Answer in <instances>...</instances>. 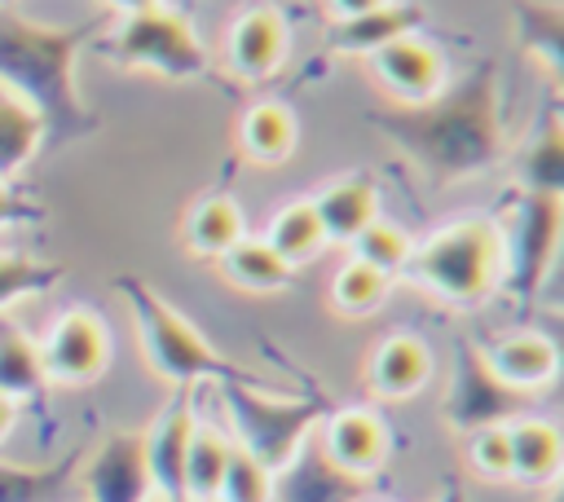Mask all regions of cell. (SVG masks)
<instances>
[{"instance_id":"1","label":"cell","mask_w":564,"mask_h":502,"mask_svg":"<svg viewBox=\"0 0 564 502\" xmlns=\"http://www.w3.org/2000/svg\"><path fill=\"white\" fill-rule=\"evenodd\" d=\"M392 137L419 159V167L432 181H463L498 163L502 137H498V106H494V66H480L458 97L449 84L427 101L401 114V123H388Z\"/></svg>"},{"instance_id":"2","label":"cell","mask_w":564,"mask_h":502,"mask_svg":"<svg viewBox=\"0 0 564 502\" xmlns=\"http://www.w3.org/2000/svg\"><path fill=\"white\" fill-rule=\"evenodd\" d=\"M93 26H44L13 9H0V84L40 110L48 137L88 128L84 97L75 88V53Z\"/></svg>"},{"instance_id":"3","label":"cell","mask_w":564,"mask_h":502,"mask_svg":"<svg viewBox=\"0 0 564 502\" xmlns=\"http://www.w3.org/2000/svg\"><path fill=\"white\" fill-rule=\"evenodd\" d=\"M115 291L132 317L137 330V348L150 365L154 379L172 383V388H216L229 379H251L234 357H225L163 291H154L145 277H115Z\"/></svg>"},{"instance_id":"4","label":"cell","mask_w":564,"mask_h":502,"mask_svg":"<svg viewBox=\"0 0 564 502\" xmlns=\"http://www.w3.org/2000/svg\"><path fill=\"white\" fill-rule=\"evenodd\" d=\"M401 277L449 308L489 304L502 282V242L494 216H454L427 238H414V255Z\"/></svg>"},{"instance_id":"5","label":"cell","mask_w":564,"mask_h":502,"mask_svg":"<svg viewBox=\"0 0 564 502\" xmlns=\"http://www.w3.org/2000/svg\"><path fill=\"white\" fill-rule=\"evenodd\" d=\"M207 392L216 396V418L229 440L264 462L273 476L317 436L330 410L322 392H273L260 379H229Z\"/></svg>"},{"instance_id":"6","label":"cell","mask_w":564,"mask_h":502,"mask_svg":"<svg viewBox=\"0 0 564 502\" xmlns=\"http://www.w3.org/2000/svg\"><path fill=\"white\" fill-rule=\"evenodd\" d=\"M498 242H502V282L498 295L516 304H533L542 286L555 273L560 255V225H564V203L555 194H529L511 189L502 211L494 216Z\"/></svg>"},{"instance_id":"7","label":"cell","mask_w":564,"mask_h":502,"mask_svg":"<svg viewBox=\"0 0 564 502\" xmlns=\"http://www.w3.org/2000/svg\"><path fill=\"white\" fill-rule=\"evenodd\" d=\"M101 48L115 66L145 70V75H159V79H172V84L198 79L212 66L207 44L198 40L194 22L172 4H154V9H141V13L115 18Z\"/></svg>"},{"instance_id":"8","label":"cell","mask_w":564,"mask_h":502,"mask_svg":"<svg viewBox=\"0 0 564 502\" xmlns=\"http://www.w3.org/2000/svg\"><path fill=\"white\" fill-rule=\"evenodd\" d=\"M529 410V396L502 388L494 370L485 365V352L476 339H454V365H449V388L441 401V418L449 432L471 436L480 427H502Z\"/></svg>"},{"instance_id":"9","label":"cell","mask_w":564,"mask_h":502,"mask_svg":"<svg viewBox=\"0 0 564 502\" xmlns=\"http://www.w3.org/2000/svg\"><path fill=\"white\" fill-rule=\"evenodd\" d=\"M40 365L48 388H88L110 370V330L93 308H62L40 335Z\"/></svg>"},{"instance_id":"10","label":"cell","mask_w":564,"mask_h":502,"mask_svg":"<svg viewBox=\"0 0 564 502\" xmlns=\"http://www.w3.org/2000/svg\"><path fill=\"white\" fill-rule=\"evenodd\" d=\"M313 445L352 480H375L392 458V427L375 405H330Z\"/></svg>"},{"instance_id":"11","label":"cell","mask_w":564,"mask_h":502,"mask_svg":"<svg viewBox=\"0 0 564 502\" xmlns=\"http://www.w3.org/2000/svg\"><path fill=\"white\" fill-rule=\"evenodd\" d=\"M75 493L79 502H145L154 489L141 454V427H115L88 445L75 471Z\"/></svg>"},{"instance_id":"12","label":"cell","mask_w":564,"mask_h":502,"mask_svg":"<svg viewBox=\"0 0 564 502\" xmlns=\"http://www.w3.org/2000/svg\"><path fill=\"white\" fill-rule=\"evenodd\" d=\"M203 392L198 388H172V396L163 401V410L141 427V454H145V471H150V489L163 498H181V467H185V449L194 436V423L203 414ZM185 502V498H181Z\"/></svg>"},{"instance_id":"13","label":"cell","mask_w":564,"mask_h":502,"mask_svg":"<svg viewBox=\"0 0 564 502\" xmlns=\"http://www.w3.org/2000/svg\"><path fill=\"white\" fill-rule=\"evenodd\" d=\"M286 53H291V26H286L282 9H273V4L238 9V18L225 31V66L238 79L260 84V79L278 75Z\"/></svg>"},{"instance_id":"14","label":"cell","mask_w":564,"mask_h":502,"mask_svg":"<svg viewBox=\"0 0 564 502\" xmlns=\"http://www.w3.org/2000/svg\"><path fill=\"white\" fill-rule=\"evenodd\" d=\"M370 70L379 79L383 92H392L405 110L427 106L441 88H445V53L436 40H427L423 31L392 40L388 48H379L370 57Z\"/></svg>"},{"instance_id":"15","label":"cell","mask_w":564,"mask_h":502,"mask_svg":"<svg viewBox=\"0 0 564 502\" xmlns=\"http://www.w3.org/2000/svg\"><path fill=\"white\" fill-rule=\"evenodd\" d=\"M480 352H485V365L494 370V379L520 396L546 392L560 374V343L538 326L502 330L489 343H480Z\"/></svg>"},{"instance_id":"16","label":"cell","mask_w":564,"mask_h":502,"mask_svg":"<svg viewBox=\"0 0 564 502\" xmlns=\"http://www.w3.org/2000/svg\"><path fill=\"white\" fill-rule=\"evenodd\" d=\"M432 383V348L414 330H392L375 339L366 357V388L379 401H414Z\"/></svg>"},{"instance_id":"17","label":"cell","mask_w":564,"mask_h":502,"mask_svg":"<svg viewBox=\"0 0 564 502\" xmlns=\"http://www.w3.org/2000/svg\"><path fill=\"white\" fill-rule=\"evenodd\" d=\"M308 203L322 220L326 247H348L366 225H375L383 216V194L370 172H344V176L326 181Z\"/></svg>"},{"instance_id":"18","label":"cell","mask_w":564,"mask_h":502,"mask_svg":"<svg viewBox=\"0 0 564 502\" xmlns=\"http://www.w3.org/2000/svg\"><path fill=\"white\" fill-rule=\"evenodd\" d=\"M507 449H511V484L529 493H551L560 484L564 467V436L551 418L524 410L507 423Z\"/></svg>"},{"instance_id":"19","label":"cell","mask_w":564,"mask_h":502,"mask_svg":"<svg viewBox=\"0 0 564 502\" xmlns=\"http://www.w3.org/2000/svg\"><path fill=\"white\" fill-rule=\"evenodd\" d=\"M414 31H423V9L414 0H388V4L366 9L357 18L330 22L326 26V44L339 57H366L370 62L379 48H388L392 40L414 35Z\"/></svg>"},{"instance_id":"20","label":"cell","mask_w":564,"mask_h":502,"mask_svg":"<svg viewBox=\"0 0 564 502\" xmlns=\"http://www.w3.org/2000/svg\"><path fill=\"white\" fill-rule=\"evenodd\" d=\"M366 489V480L330 467L313 440L273 476V502H361Z\"/></svg>"},{"instance_id":"21","label":"cell","mask_w":564,"mask_h":502,"mask_svg":"<svg viewBox=\"0 0 564 502\" xmlns=\"http://www.w3.org/2000/svg\"><path fill=\"white\" fill-rule=\"evenodd\" d=\"M242 238H247V211L238 207V198H229L220 189L194 198V207L181 220V242L198 260H220Z\"/></svg>"},{"instance_id":"22","label":"cell","mask_w":564,"mask_h":502,"mask_svg":"<svg viewBox=\"0 0 564 502\" xmlns=\"http://www.w3.org/2000/svg\"><path fill=\"white\" fill-rule=\"evenodd\" d=\"M295 141H300V123L286 101L260 97L238 114V150L251 163H264V167L286 163L295 154Z\"/></svg>"},{"instance_id":"23","label":"cell","mask_w":564,"mask_h":502,"mask_svg":"<svg viewBox=\"0 0 564 502\" xmlns=\"http://www.w3.org/2000/svg\"><path fill=\"white\" fill-rule=\"evenodd\" d=\"M511 189H529V194H564V132H560V114L555 106L542 110L538 128L529 132V141L520 145L516 163H511Z\"/></svg>"},{"instance_id":"24","label":"cell","mask_w":564,"mask_h":502,"mask_svg":"<svg viewBox=\"0 0 564 502\" xmlns=\"http://www.w3.org/2000/svg\"><path fill=\"white\" fill-rule=\"evenodd\" d=\"M79 458H84V445L53 458V462L0 458V502H70Z\"/></svg>"},{"instance_id":"25","label":"cell","mask_w":564,"mask_h":502,"mask_svg":"<svg viewBox=\"0 0 564 502\" xmlns=\"http://www.w3.org/2000/svg\"><path fill=\"white\" fill-rule=\"evenodd\" d=\"M229 449H234V440L220 427V418L198 414L189 449H185V467H181V498L185 502H216L225 467H229Z\"/></svg>"},{"instance_id":"26","label":"cell","mask_w":564,"mask_h":502,"mask_svg":"<svg viewBox=\"0 0 564 502\" xmlns=\"http://www.w3.org/2000/svg\"><path fill=\"white\" fill-rule=\"evenodd\" d=\"M0 396L13 401L18 410L48 396V379H44V365H40V343L13 317H0Z\"/></svg>"},{"instance_id":"27","label":"cell","mask_w":564,"mask_h":502,"mask_svg":"<svg viewBox=\"0 0 564 502\" xmlns=\"http://www.w3.org/2000/svg\"><path fill=\"white\" fill-rule=\"evenodd\" d=\"M216 264H220L225 282L247 291V295H278V291H286L295 282V269L260 233H247L242 242H234Z\"/></svg>"},{"instance_id":"28","label":"cell","mask_w":564,"mask_h":502,"mask_svg":"<svg viewBox=\"0 0 564 502\" xmlns=\"http://www.w3.org/2000/svg\"><path fill=\"white\" fill-rule=\"evenodd\" d=\"M44 141H48V132H44L40 110L0 84V181L13 185L35 163Z\"/></svg>"},{"instance_id":"29","label":"cell","mask_w":564,"mask_h":502,"mask_svg":"<svg viewBox=\"0 0 564 502\" xmlns=\"http://www.w3.org/2000/svg\"><path fill=\"white\" fill-rule=\"evenodd\" d=\"M260 238L291 269H300V264H308V260H317L326 251V233H322V220H317V211H313L308 198H291V203L273 207L269 220H264V229H260Z\"/></svg>"},{"instance_id":"30","label":"cell","mask_w":564,"mask_h":502,"mask_svg":"<svg viewBox=\"0 0 564 502\" xmlns=\"http://www.w3.org/2000/svg\"><path fill=\"white\" fill-rule=\"evenodd\" d=\"M516 35L524 53L560 79L564 70V22H560V0H516Z\"/></svg>"},{"instance_id":"31","label":"cell","mask_w":564,"mask_h":502,"mask_svg":"<svg viewBox=\"0 0 564 502\" xmlns=\"http://www.w3.org/2000/svg\"><path fill=\"white\" fill-rule=\"evenodd\" d=\"M62 277H66L62 264L0 247V317H9L18 304H31V299L48 295L53 286H62Z\"/></svg>"},{"instance_id":"32","label":"cell","mask_w":564,"mask_h":502,"mask_svg":"<svg viewBox=\"0 0 564 502\" xmlns=\"http://www.w3.org/2000/svg\"><path fill=\"white\" fill-rule=\"evenodd\" d=\"M326 295H330V308L335 313H344V317H370V313H379L388 304L392 282L383 273H375L370 264H361V260L348 255L330 273V291Z\"/></svg>"},{"instance_id":"33","label":"cell","mask_w":564,"mask_h":502,"mask_svg":"<svg viewBox=\"0 0 564 502\" xmlns=\"http://www.w3.org/2000/svg\"><path fill=\"white\" fill-rule=\"evenodd\" d=\"M348 255H352V260H361V264H370V269H375V273H383L388 282H397V277L405 273L410 255H414V238H410L397 220L379 216L375 225H366V229L348 242Z\"/></svg>"},{"instance_id":"34","label":"cell","mask_w":564,"mask_h":502,"mask_svg":"<svg viewBox=\"0 0 564 502\" xmlns=\"http://www.w3.org/2000/svg\"><path fill=\"white\" fill-rule=\"evenodd\" d=\"M463 458L467 471L485 484H511V449H507V423L502 427H480L463 436Z\"/></svg>"},{"instance_id":"35","label":"cell","mask_w":564,"mask_h":502,"mask_svg":"<svg viewBox=\"0 0 564 502\" xmlns=\"http://www.w3.org/2000/svg\"><path fill=\"white\" fill-rule=\"evenodd\" d=\"M216 502H273V471L234 445Z\"/></svg>"},{"instance_id":"36","label":"cell","mask_w":564,"mask_h":502,"mask_svg":"<svg viewBox=\"0 0 564 502\" xmlns=\"http://www.w3.org/2000/svg\"><path fill=\"white\" fill-rule=\"evenodd\" d=\"M40 216H44L40 203L22 198L18 185H4V181H0V233H4V229H18V225H35Z\"/></svg>"},{"instance_id":"37","label":"cell","mask_w":564,"mask_h":502,"mask_svg":"<svg viewBox=\"0 0 564 502\" xmlns=\"http://www.w3.org/2000/svg\"><path fill=\"white\" fill-rule=\"evenodd\" d=\"M317 4L326 9V18H330V22H344V18H357V13L379 9V4H388V0H317Z\"/></svg>"},{"instance_id":"38","label":"cell","mask_w":564,"mask_h":502,"mask_svg":"<svg viewBox=\"0 0 564 502\" xmlns=\"http://www.w3.org/2000/svg\"><path fill=\"white\" fill-rule=\"evenodd\" d=\"M106 13H115V18H128V13H141V9H154V4H163V0H97Z\"/></svg>"},{"instance_id":"39","label":"cell","mask_w":564,"mask_h":502,"mask_svg":"<svg viewBox=\"0 0 564 502\" xmlns=\"http://www.w3.org/2000/svg\"><path fill=\"white\" fill-rule=\"evenodd\" d=\"M18 418H22V410H18L13 401H4V396H0V449L9 445V436H13V427H18Z\"/></svg>"},{"instance_id":"40","label":"cell","mask_w":564,"mask_h":502,"mask_svg":"<svg viewBox=\"0 0 564 502\" xmlns=\"http://www.w3.org/2000/svg\"><path fill=\"white\" fill-rule=\"evenodd\" d=\"M427 502H471V498H467V489H463L458 480H449V484H441V489H436Z\"/></svg>"},{"instance_id":"41","label":"cell","mask_w":564,"mask_h":502,"mask_svg":"<svg viewBox=\"0 0 564 502\" xmlns=\"http://www.w3.org/2000/svg\"><path fill=\"white\" fill-rule=\"evenodd\" d=\"M145 502H181V498H163V493H150Z\"/></svg>"},{"instance_id":"42","label":"cell","mask_w":564,"mask_h":502,"mask_svg":"<svg viewBox=\"0 0 564 502\" xmlns=\"http://www.w3.org/2000/svg\"><path fill=\"white\" fill-rule=\"evenodd\" d=\"M542 502H560V489H551V493H542Z\"/></svg>"},{"instance_id":"43","label":"cell","mask_w":564,"mask_h":502,"mask_svg":"<svg viewBox=\"0 0 564 502\" xmlns=\"http://www.w3.org/2000/svg\"><path fill=\"white\" fill-rule=\"evenodd\" d=\"M0 9H13V0H0Z\"/></svg>"},{"instance_id":"44","label":"cell","mask_w":564,"mask_h":502,"mask_svg":"<svg viewBox=\"0 0 564 502\" xmlns=\"http://www.w3.org/2000/svg\"><path fill=\"white\" fill-rule=\"evenodd\" d=\"M361 502H383V498H361Z\"/></svg>"},{"instance_id":"45","label":"cell","mask_w":564,"mask_h":502,"mask_svg":"<svg viewBox=\"0 0 564 502\" xmlns=\"http://www.w3.org/2000/svg\"><path fill=\"white\" fill-rule=\"evenodd\" d=\"M313 4H317V0H313Z\"/></svg>"}]
</instances>
